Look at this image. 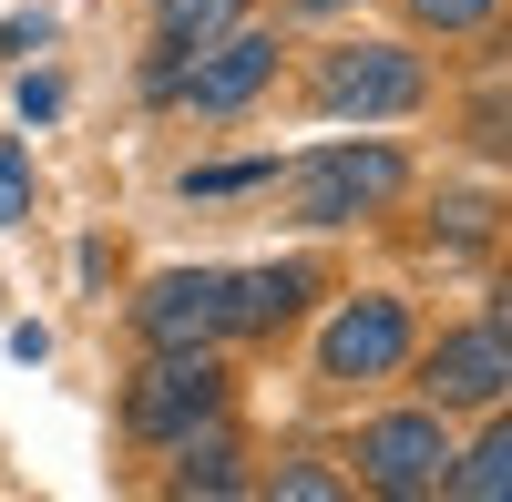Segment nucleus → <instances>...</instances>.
<instances>
[{
    "instance_id": "obj_1",
    "label": "nucleus",
    "mask_w": 512,
    "mask_h": 502,
    "mask_svg": "<svg viewBox=\"0 0 512 502\" xmlns=\"http://www.w3.org/2000/svg\"><path fill=\"white\" fill-rule=\"evenodd\" d=\"M420 93H431V72H420V52H400V41H349V52L318 62V113L390 123V113H420Z\"/></svg>"
},
{
    "instance_id": "obj_2",
    "label": "nucleus",
    "mask_w": 512,
    "mask_h": 502,
    "mask_svg": "<svg viewBox=\"0 0 512 502\" xmlns=\"http://www.w3.org/2000/svg\"><path fill=\"white\" fill-rule=\"evenodd\" d=\"M400 175H410V164L390 144H328V154L297 164V216H308V226H349V216H369V205H390Z\"/></svg>"
},
{
    "instance_id": "obj_3",
    "label": "nucleus",
    "mask_w": 512,
    "mask_h": 502,
    "mask_svg": "<svg viewBox=\"0 0 512 502\" xmlns=\"http://www.w3.org/2000/svg\"><path fill=\"white\" fill-rule=\"evenodd\" d=\"M431 390L441 410H502V390H512V328H502V308L492 318H472V328H451V339L431 349Z\"/></svg>"
},
{
    "instance_id": "obj_4",
    "label": "nucleus",
    "mask_w": 512,
    "mask_h": 502,
    "mask_svg": "<svg viewBox=\"0 0 512 502\" xmlns=\"http://www.w3.org/2000/svg\"><path fill=\"white\" fill-rule=\"evenodd\" d=\"M216 400H226L216 359H205V349H164L134 380V441H185L195 421H216Z\"/></svg>"
},
{
    "instance_id": "obj_5",
    "label": "nucleus",
    "mask_w": 512,
    "mask_h": 502,
    "mask_svg": "<svg viewBox=\"0 0 512 502\" xmlns=\"http://www.w3.org/2000/svg\"><path fill=\"white\" fill-rule=\"evenodd\" d=\"M400 359H410V308H400V298L338 308L328 339H318V369H328V380H390Z\"/></svg>"
},
{
    "instance_id": "obj_6",
    "label": "nucleus",
    "mask_w": 512,
    "mask_h": 502,
    "mask_svg": "<svg viewBox=\"0 0 512 502\" xmlns=\"http://www.w3.org/2000/svg\"><path fill=\"white\" fill-rule=\"evenodd\" d=\"M267 72H277V41L236 21V31H216V41L195 52V72L175 82V93H185L195 113H246L256 93H267Z\"/></svg>"
},
{
    "instance_id": "obj_7",
    "label": "nucleus",
    "mask_w": 512,
    "mask_h": 502,
    "mask_svg": "<svg viewBox=\"0 0 512 502\" xmlns=\"http://www.w3.org/2000/svg\"><path fill=\"white\" fill-rule=\"evenodd\" d=\"M441 462H451V441H441V421H431V410L369 421V441H359V472H369L379 492H441Z\"/></svg>"
},
{
    "instance_id": "obj_8",
    "label": "nucleus",
    "mask_w": 512,
    "mask_h": 502,
    "mask_svg": "<svg viewBox=\"0 0 512 502\" xmlns=\"http://www.w3.org/2000/svg\"><path fill=\"white\" fill-rule=\"evenodd\" d=\"M216 328H226V277H216V267L154 277V298H144V339H154V349H205Z\"/></svg>"
},
{
    "instance_id": "obj_9",
    "label": "nucleus",
    "mask_w": 512,
    "mask_h": 502,
    "mask_svg": "<svg viewBox=\"0 0 512 502\" xmlns=\"http://www.w3.org/2000/svg\"><path fill=\"white\" fill-rule=\"evenodd\" d=\"M297 298H308V267H246V277H226V328H277Z\"/></svg>"
},
{
    "instance_id": "obj_10",
    "label": "nucleus",
    "mask_w": 512,
    "mask_h": 502,
    "mask_svg": "<svg viewBox=\"0 0 512 502\" xmlns=\"http://www.w3.org/2000/svg\"><path fill=\"white\" fill-rule=\"evenodd\" d=\"M236 21H246V0H154V52H205Z\"/></svg>"
},
{
    "instance_id": "obj_11",
    "label": "nucleus",
    "mask_w": 512,
    "mask_h": 502,
    "mask_svg": "<svg viewBox=\"0 0 512 502\" xmlns=\"http://www.w3.org/2000/svg\"><path fill=\"white\" fill-rule=\"evenodd\" d=\"M441 492H451V502H502V492H512V431H492L482 451L441 462Z\"/></svg>"
},
{
    "instance_id": "obj_12",
    "label": "nucleus",
    "mask_w": 512,
    "mask_h": 502,
    "mask_svg": "<svg viewBox=\"0 0 512 502\" xmlns=\"http://www.w3.org/2000/svg\"><path fill=\"white\" fill-rule=\"evenodd\" d=\"M175 492H236V451L185 431V472H175Z\"/></svg>"
},
{
    "instance_id": "obj_13",
    "label": "nucleus",
    "mask_w": 512,
    "mask_h": 502,
    "mask_svg": "<svg viewBox=\"0 0 512 502\" xmlns=\"http://www.w3.org/2000/svg\"><path fill=\"white\" fill-rule=\"evenodd\" d=\"M492 11H502V0H410V21H420V31H482Z\"/></svg>"
},
{
    "instance_id": "obj_14",
    "label": "nucleus",
    "mask_w": 512,
    "mask_h": 502,
    "mask_svg": "<svg viewBox=\"0 0 512 502\" xmlns=\"http://www.w3.org/2000/svg\"><path fill=\"white\" fill-rule=\"evenodd\" d=\"M441 236H451V246H482V236H492V195H461V205H441Z\"/></svg>"
},
{
    "instance_id": "obj_15",
    "label": "nucleus",
    "mask_w": 512,
    "mask_h": 502,
    "mask_svg": "<svg viewBox=\"0 0 512 502\" xmlns=\"http://www.w3.org/2000/svg\"><path fill=\"white\" fill-rule=\"evenodd\" d=\"M277 164H205V175H185V195H236V185H267Z\"/></svg>"
},
{
    "instance_id": "obj_16",
    "label": "nucleus",
    "mask_w": 512,
    "mask_h": 502,
    "mask_svg": "<svg viewBox=\"0 0 512 502\" xmlns=\"http://www.w3.org/2000/svg\"><path fill=\"white\" fill-rule=\"evenodd\" d=\"M277 492H287V502H338V472H318V462H287V472H277Z\"/></svg>"
},
{
    "instance_id": "obj_17",
    "label": "nucleus",
    "mask_w": 512,
    "mask_h": 502,
    "mask_svg": "<svg viewBox=\"0 0 512 502\" xmlns=\"http://www.w3.org/2000/svg\"><path fill=\"white\" fill-rule=\"evenodd\" d=\"M21 205H31V164L0 154V226H21Z\"/></svg>"
},
{
    "instance_id": "obj_18",
    "label": "nucleus",
    "mask_w": 512,
    "mask_h": 502,
    "mask_svg": "<svg viewBox=\"0 0 512 502\" xmlns=\"http://www.w3.org/2000/svg\"><path fill=\"white\" fill-rule=\"evenodd\" d=\"M62 113V82H21V123H52Z\"/></svg>"
},
{
    "instance_id": "obj_19",
    "label": "nucleus",
    "mask_w": 512,
    "mask_h": 502,
    "mask_svg": "<svg viewBox=\"0 0 512 502\" xmlns=\"http://www.w3.org/2000/svg\"><path fill=\"white\" fill-rule=\"evenodd\" d=\"M287 11H297V21H328V11H349V0H287Z\"/></svg>"
}]
</instances>
